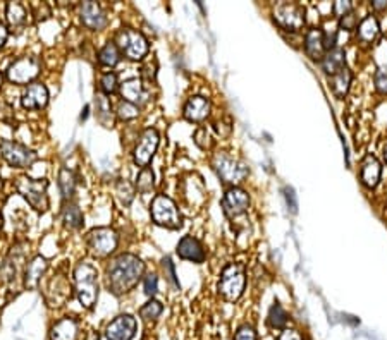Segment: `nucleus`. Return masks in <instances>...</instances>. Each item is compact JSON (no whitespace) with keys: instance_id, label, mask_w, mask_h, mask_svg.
<instances>
[{"instance_id":"nucleus-45","label":"nucleus","mask_w":387,"mask_h":340,"mask_svg":"<svg viewBox=\"0 0 387 340\" xmlns=\"http://www.w3.org/2000/svg\"><path fill=\"white\" fill-rule=\"evenodd\" d=\"M277 340H303V337H301L300 332L295 330V328H284Z\"/></svg>"},{"instance_id":"nucleus-14","label":"nucleus","mask_w":387,"mask_h":340,"mask_svg":"<svg viewBox=\"0 0 387 340\" xmlns=\"http://www.w3.org/2000/svg\"><path fill=\"white\" fill-rule=\"evenodd\" d=\"M138 323L135 316L128 315H119L107 325L105 328V339L107 340H133L136 335Z\"/></svg>"},{"instance_id":"nucleus-24","label":"nucleus","mask_w":387,"mask_h":340,"mask_svg":"<svg viewBox=\"0 0 387 340\" xmlns=\"http://www.w3.org/2000/svg\"><path fill=\"white\" fill-rule=\"evenodd\" d=\"M78 179L76 174L68 167H62L59 170V191H61L62 203H68V201L74 200V193H76Z\"/></svg>"},{"instance_id":"nucleus-13","label":"nucleus","mask_w":387,"mask_h":340,"mask_svg":"<svg viewBox=\"0 0 387 340\" xmlns=\"http://www.w3.org/2000/svg\"><path fill=\"white\" fill-rule=\"evenodd\" d=\"M221 205L226 216L236 219V216L247 213L248 208H250V194L244 191V189L234 186V188H229L228 191H226Z\"/></svg>"},{"instance_id":"nucleus-18","label":"nucleus","mask_w":387,"mask_h":340,"mask_svg":"<svg viewBox=\"0 0 387 340\" xmlns=\"http://www.w3.org/2000/svg\"><path fill=\"white\" fill-rule=\"evenodd\" d=\"M176 253L181 260L193 261V263H196V265L203 263L207 258V253H205V248H203V244L198 241V239L193 237V235H184V237L177 242Z\"/></svg>"},{"instance_id":"nucleus-1","label":"nucleus","mask_w":387,"mask_h":340,"mask_svg":"<svg viewBox=\"0 0 387 340\" xmlns=\"http://www.w3.org/2000/svg\"><path fill=\"white\" fill-rule=\"evenodd\" d=\"M145 275V263L136 255L122 253L105 267V287L114 296L131 293Z\"/></svg>"},{"instance_id":"nucleus-7","label":"nucleus","mask_w":387,"mask_h":340,"mask_svg":"<svg viewBox=\"0 0 387 340\" xmlns=\"http://www.w3.org/2000/svg\"><path fill=\"white\" fill-rule=\"evenodd\" d=\"M114 43L117 45L121 54L133 62L143 61L148 55V50H150L148 40L145 38L143 33L133 28L119 29L117 35H115Z\"/></svg>"},{"instance_id":"nucleus-12","label":"nucleus","mask_w":387,"mask_h":340,"mask_svg":"<svg viewBox=\"0 0 387 340\" xmlns=\"http://www.w3.org/2000/svg\"><path fill=\"white\" fill-rule=\"evenodd\" d=\"M160 145V136L159 131L155 128H147L141 133L140 140H138L135 149H133V162L138 167L145 169V167L150 165L152 158L157 153Z\"/></svg>"},{"instance_id":"nucleus-9","label":"nucleus","mask_w":387,"mask_h":340,"mask_svg":"<svg viewBox=\"0 0 387 340\" xmlns=\"http://www.w3.org/2000/svg\"><path fill=\"white\" fill-rule=\"evenodd\" d=\"M88 251L95 258H109L119 246V235L110 227H95L87 234Z\"/></svg>"},{"instance_id":"nucleus-49","label":"nucleus","mask_w":387,"mask_h":340,"mask_svg":"<svg viewBox=\"0 0 387 340\" xmlns=\"http://www.w3.org/2000/svg\"><path fill=\"white\" fill-rule=\"evenodd\" d=\"M3 80H6V76H3L2 73H0V88H2V84H3Z\"/></svg>"},{"instance_id":"nucleus-44","label":"nucleus","mask_w":387,"mask_h":340,"mask_svg":"<svg viewBox=\"0 0 387 340\" xmlns=\"http://www.w3.org/2000/svg\"><path fill=\"white\" fill-rule=\"evenodd\" d=\"M375 88H377L379 93L387 95V69L377 71V74H375Z\"/></svg>"},{"instance_id":"nucleus-4","label":"nucleus","mask_w":387,"mask_h":340,"mask_svg":"<svg viewBox=\"0 0 387 340\" xmlns=\"http://www.w3.org/2000/svg\"><path fill=\"white\" fill-rule=\"evenodd\" d=\"M150 216L155 226L163 227V229L176 230L181 229L182 216L176 201L166 194H157L150 203Z\"/></svg>"},{"instance_id":"nucleus-32","label":"nucleus","mask_w":387,"mask_h":340,"mask_svg":"<svg viewBox=\"0 0 387 340\" xmlns=\"http://www.w3.org/2000/svg\"><path fill=\"white\" fill-rule=\"evenodd\" d=\"M136 191L140 194H150L155 188V174L150 167H145V169L140 170V174L136 175L135 182Z\"/></svg>"},{"instance_id":"nucleus-43","label":"nucleus","mask_w":387,"mask_h":340,"mask_svg":"<svg viewBox=\"0 0 387 340\" xmlns=\"http://www.w3.org/2000/svg\"><path fill=\"white\" fill-rule=\"evenodd\" d=\"M333 10H334V14H336V16L341 20L342 16H346V14L351 13L353 6H351V2H348V0H337V2H334Z\"/></svg>"},{"instance_id":"nucleus-51","label":"nucleus","mask_w":387,"mask_h":340,"mask_svg":"<svg viewBox=\"0 0 387 340\" xmlns=\"http://www.w3.org/2000/svg\"><path fill=\"white\" fill-rule=\"evenodd\" d=\"M384 156H386V162H387V147L384 148Z\"/></svg>"},{"instance_id":"nucleus-23","label":"nucleus","mask_w":387,"mask_h":340,"mask_svg":"<svg viewBox=\"0 0 387 340\" xmlns=\"http://www.w3.org/2000/svg\"><path fill=\"white\" fill-rule=\"evenodd\" d=\"M305 52L312 61H322L327 54L326 45H323V31L320 28H314L305 36Z\"/></svg>"},{"instance_id":"nucleus-35","label":"nucleus","mask_w":387,"mask_h":340,"mask_svg":"<svg viewBox=\"0 0 387 340\" xmlns=\"http://www.w3.org/2000/svg\"><path fill=\"white\" fill-rule=\"evenodd\" d=\"M95 110H96L95 112L96 119H98L102 124L107 126L105 117H109L110 121H112V114H110V112H112V110H110V102H109V98H107L105 95H102V93L95 96Z\"/></svg>"},{"instance_id":"nucleus-16","label":"nucleus","mask_w":387,"mask_h":340,"mask_svg":"<svg viewBox=\"0 0 387 340\" xmlns=\"http://www.w3.org/2000/svg\"><path fill=\"white\" fill-rule=\"evenodd\" d=\"M48 100H50V93L48 88L40 81L26 86V89L21 95V105L24 110H42L48 105Z\"/></svg>"},{"instance_id":"nucleus-31","label":"nucleus","mask_w":387,"mask_h":340,"mask_svg":"<svg viewBox=\"0 0 387 340\" xmlns=\"http://www.w3.org/2000/svg\"><path fill=\"white\" fill-rule=\"evenodd\" d=\"M115 196H117L119 203L124 205V207H129L136 198L135 184L126 181V179H119L117 184H115Z\"/></svg>"},{"instance_id":"nucleus-28","label":"nucleus","mask_w":387,"mask_h":340,"mask_svg":"<svg viewBox=\"0 0 387 340\" xmlns=\"http://www.w3.org/2000/svg\"><path fill=\"white\" fill-rule=\"evenodd\" d=\"M353 74L348 67L341 69L339 73H336L334 76H330V88H333V93L337 96V98H344L348 95L349 88H351Z\"/></svg>"},{"instance_id":"nucleus-42","label":"nucleus","mask_w":387,"mask_h":340,"mask_svg":"<svg viewBox=\"0 0 387 340\" xmlns=\"http://www.w3.org/2000/svg\"><path fill=\"white\" fill-rule=\"evenodd\" d=\"M339 28L346 29V31H355L358 28V16L353 10L349 14H346V16H342L339 20Z\"/></svg>"},{"instance_id":"nucleus-37","label":"nucleus","mask_w":387,"mask_h":340,"mask_svg":"<svg viewBox=\"0 0 387 340\" xmlns=\"http://www.w3.org/2000/svg\"><path fill=\"white\" fill-rule=\"evenodd\" d=\"M117 89H119V83H117V76H115V73L109 71V73L102 74V77H100V91H102V95L105 96L114 95Z\"/></svg>"},{"instance_id":"nucleus-39","label":"nucleus","mask_w":387,"mask_h":340,"mask_svg":"<svg viewBox=\"0 0 387 340\" xmlns=\"http://www.w3.org/2000/svg\"><path fill=\"white\" fill-rule=\"evenodd\" d=\"M162 263H163V272H166V276H167V280H169V283L174 287V289L180 290L181 289L180 280H177L176 270H174V265H173V261H170V258L169 256L163 258Z\"/></svg>"},{"instance_id":"nucleus-19","label":"nucleus","mask_w":387,"mask_h":340,"mask_svg":"<svg viewBox=\"0 0 387 340\" xmlns=\"http://www.w3.org/2000/svg\"><path fill=\"white\" fill-rule=\"evenodd\" d=\"M382 175V165L377 160V156L367 155L363 158L362 167H360V179H362V184L367 186L368 189L377 188V184L381 182Z\"/></svg>"},{"instance_id":"nucleus-20","label":"nucleus","mask_w":387,"mask_h":340,"mask_svg":"<svg viewBox=\"0 0 387 340\" xmlns=\"http://www.w3.org/2000/svg\"><path fill=\"white\" fill-rule=\"evenodd\" d=\"M48 337L50 340H78L80 337V323L71 316L61 318L52 325Z\"/></svg>"},{"instance_id":"nucleus-21","label":"nucleus","mask_w":387,"mask_h":340,"mask_svg":"<svg viewBox=\"0 0 387 340\" xmlns=\"http://www.w3.org/2000/svg\"><path fill=\"white\" fill-rule=\"evenodd\" d=\"M48 270V260L43 256H35L24 270V287L26 289H36L42 282V276Z\"/></svg>"},{"instance_id":"nucleus-50","label":"nucleus","mask_w":387,"mask_h":340,"mask_svg":"<svg viewBox=\"0 0 387 340\" xmlns=\"http://www.w3.org/2000/svg\"><path fill=\"white\" fill-rule=\"evenodd\" d=\"M2 226H3V219H2V213H0V230H2Z\"/></svg>"},{"instance_id":"nucleus-36","label":"nucleus","mask_w":387,"mask_h":340,"mask_svg":"<svg viewBox=\"0 0 387 340\" xmlns=\"http://www.w3.org/2000/svg\"><path fill=\"white\" fill-rule=\"evenodd\" d=\"M115 115H117V117L124 122L133 121V119H136L138 115H140V107L121 100V102L117 103V108H115Z\"/></svg>"},{"instance_id":"nucleus-40","label":"nucleus","mask_w":387,"mask_h":340,"mask_svg":"<svg viewBox=\"0 0 387 340\" xmlns=\"http://www.w3.org/2000/svg\"><path fill=\"white\" fill-rule=\"evenodd\" d=\"M143 289H145V294H147L148 297L154 299L155 294L159 293V279H157V275H155V274H148L147 276H145Z\"/></svg>"},{"instance_id":"nucleus-3","label":"nucleus","mask_w":387,"mask_h":340,"mask_svg":"<svg viewBox=\"0 0 387 340\" xmlns=\"http://www.w3.org/2000/svg\"><path fill=\"white\" fill-rule=\"evenodd\" d=\"M17 194L38 213H45L50 207L48 201V181L47 179H33L28 175H21L14 182Z\"/></svg>"},{"instance_id":"nucleus-26","label":"nucleus","mask_w":387,"mask_h":340,"mask_svg":"<svg viewBox=\"0 0 387 340\" xmlns=\"http://www.w3.org/2000/svg\"><path fill=\"white\" fill-rule=\"evenodd\" d=\"M61 216H62V222H64L66 229H71V230L81 229V227H83V223H85L83 212H81V208L78 207L74 201L62 203Z\"/></svg>"},{"instance_id":"nucleus-30","label":"nucleus","mask_w":387,"mask_h":340,"mask_svg":"<svg viewBox=\"0 0 387 340\" xmlns=\"http://www.w3.org/2000/svg\"><path fill=\"white\" fill-rule=\"evenodd\" d=\"M121 50L117 48V45L114 42H107L103 45L102 48L98 50V55H96V59H98V64L102 67H109V69H112L121 62Z\"/></svg>"},{"instance_id":"nucleus-6","label":"nucleus","mask_w":387,"mask_h":340,"mask_svg":"<svg viewBox=\"0 0 387 340\" xmlns=\"http://www.w3.org/2000/svg\"><path fill=\"white\" fill-rule=\"evenodd\" d=\"M212 165H214V170L217 172L219 179L222 182H226V184H231V188L241 184L248 177V174H250V169H248L247 163L241 162L240 158H236V156L229 155L226 151L217 153L214 156Z\"/></svg>"},{"instance_id":"nucleus-52","label":"nucleus","mask_w":387,"mask_h":340,"mask_svg":"<svg viewBox=\"0 0 387 340\" xmlns=\"http://www.w3.org/2000/svg\"><path fill=\"white\" fill-rule=\"evenodd\" d=\"M0 191H2V177H0Z\"/></svg>"},{"instance_id":"nucleus-27","label":"nucleus","mask_w":387,"mask_h":340,"mask_svg":"<svg viewBox=\"0 0 387 340\" xmlns=\"http://www.w3.org/2000/svg\"><path fill=\"white\" fill-rule=\"evenodd\" d=\"M346 67V54L342 48H333L327 52L322 59V69L326 71L327 76H334Z\"/></svg>"},{"instance_id":"nucleus-46","label":"nucleus","mask_w":387,"mask_h":340,"mask_svg":"<svg viewBox=\"0 0 387 340\" xmlns=\"http://www.w3.org/2000/svg\"><path fill=\"white\" fill-rule=\"evenodd\" d=\"M7 38H9V28H7L6 24H2V22H0V50H2L3 45H6Z\"/></svg>"},{"instance_id":"nucleus-17","label":"nucleus","mask_w":387,"mask_h":340,"mask_svg":"<svg viewBox=\"0 0 387 340\" xmlns=\"http://www.w3.org/2000/svg\"><path fill=\"white\" fill-rule=\"evenodd\" d=\"M210 100L202 95H193L189 96L188 102L182 107V117L188 122H196L198 124V122H203L210 115Z\"/></svg>"},{"instance_id":"nucleus-47","label":"nucleus","mask_w":387,"mask_h":340,"mask_svg":"<svg viewBox=\"0 0 387 340\" xmlns=\"http://www.w3.org/2000/svg\"><path fill=\"white\" fill-rule=\"evenodd\" d=\"M372 9L377 10V13H387V2H384V0H375V2H372Z\"/></svg>"},{"instance_id":"nucleus-41","label":"nucleus","mask_w":387,"mask_h":340,"mask_svg":"<svg viewBox=\"0 0 387 340\" xmlns=\"http://www.w3.org/2000/svg\"><path fill=\"white\" fill-rule=\"evenodd\" d=\"M234 340H256V332L251 325L244 323L234 334Z\"/></svg>"},{"instance_id":"nucleus-15","label":"nucleus","mask_w":387,"mask_h":340,"mask_svg":"<svg viewBox=\"0 0 387 340\" xmlns=\"http://www.w3.org/2000/svg\"><path fill=\"white\" fill-rule=\"evenodd\" d=\"M80 20L83 22L85 28L92 29V31H102L109 24V20H107V14L102 9V6L92 2V0L80 3Z\"/></svg>"},{"instance_id":"nucleus-22","label":"nucleus","mask_w":387,"mask_h":340,"mask_svg":"<svg viewBox=\"0 0 387 340\" xmlns=\"http://www.w3.org/2000/svg\"><path fill=\"white\" fill-rule=\"evenodd\" d=\"M119 91H121L122 100L133 103V105H141L147 100V91H145L143 81L138 80V77H131V80L121 83Z\"/></svg>"},{"instance_id":"nucleus-8","label":"nucleus","mask_w":387,"mask_h":340,"mask_svg":"<svg viewBox=\"0 0 387 340\" xmlns=\"http://www.w3.org/2000/svg\"><path fill=\"white\" fill-rule=\"evenodd\" d=\"M42 73V61L35 55H24L10 62L6 69V80L17 86H28L35 83Z\"/></svg>"},{"instance_id":"nucleus-5","label":"nucleus","mask_w":387,"mask_h":340,"mask_svg":"<svg viewBox=\"0 0 387 340\" xmlns=\"http://www.w3.org/2000/svg\"><path fill=\"white\" fill-rule=\"evenodd\" d=\"M247 287V272L241 263H229L222 270L221 280H219V294L228 302H236L243 296Z\"/></svg>"},{"instance_id":"nucleus-34","label":"nucleus","mask_w":387,"mask_h":340,"mask_svg":"<svg viewBox=\"0 0 387 340\" xmlns=\"http://www.w3.org/2000/svg\"><path fill=\"white\" fill-rule=\"evenodd\" d=\"M288 320L289 316L286 313V309L279 302H274L272 308L269 309V318H267L270 328H274V330H284L286 325H288Z\"/></svg>"},{"instance_id":"nucleus-29","label":"nucleus","mask_w":387,"mask_h":340,"mask_svg":"<svg viewBox=\"0 0 387 340\" xmlns=\"http://www.w3.org/2000/svg\"><path fill=\"white\" fill-rule=\"evenodd\" d=\"M6 20L10 29H17L24 26L26 20H28L26 7L21 2H9L6 6Z\"/></svg>"},{"instance_id":"nucleus-25","label":"nucleus","mask_w":387,"mask_h":340,"mask_svg":"<svg viewBox=\"0 0 387 340\" xmlns=\"http://www.w3.org/2000/svg\"><path fill=\"white\" fill-rule=\"evenodd\" d=\"M381 31V26H379L377 17L368 14L362 21L358 22V28H356V40H360L362 43H372L379 36Z\"/></svg>"},{"instance_id":"nucleus-38","label":"nucleus","mask_w":387,"mask_h":340,"mask_svg":"<svg viewBox=\"0 0 387 340\" xmlns=\"http://www.w3.org/2000/svg\"><path fill=\"white\" fill-rule=\"evenodd\" d=\"M193 140H195V145L200 149H203V151H207V149H210L214 147V138H212L210 131L207 128H198L195 131V134H193Z\"/></svg>"},{"instance_id":"nucleus-48","label":"nucleus","mask_w":387,"mask_h":340,"mask_svg":"<svg viewBox=\"0 0 387 340\" xmlns=\"http://www.w3.org/2000/svg\"><path fill=\"white\" fill-rule=\"evenodd\" d=\"M88 110H90V105H87V107H85L83 114H81V121H85V119H87V117H88Z\"/></svg>"},{"instance_id":"nucleus-2","label":"nucleus","mask_w":387,"mask_h":340,"mask_svg":"<svg viewBox=\"0 0 387 340\" xmlns=\"http://www.w3.org/2000/svg\"><path fill=\"white\" fill-rule=\"evenodd\" d=\"M74 294L85 309L95 308L100 294L98 270L92 261H80L73 272Z\"/></svg>"},{"instance_id":"nucleus-11","label":"nucleus","mask_w":387,"mask_h":340,"mask_svg":"<svg viewBox=\"0 0 387 340\" xmlns=\"http://www.w3.org/2000/svg\"><path fill=\"white\" fill-rule=\"evenodd\" d=\"M274 21L286 31H300L307 22L303 6L296 2H279L272 10Z\"/></svg>"},{"instance_id":"nucleus-33","label":"nucleus","mask_w":387,"mask_h":340,"mask_svg":"<svg viewBox=\"0 0 387 340\" xmlns=\"http://www.w3.org/2000/svg\"><path fill=\"white\" fill-rule=\"evenodd\" d=\"M162 311H163L162 302L157 301V299H150V301L145 302V304L141 306L138 315H140V318L143 320L145 323H154V321H157L159 316L162 315Z\"/></svg>"},{"instance_id":"nucleus-10","label":"nucleus","mask_w":387,"mask_h":340,"mask_svg":"<svg viewBox=\"0 0 387 340\" xmlns=\"http://www.w3.org/2000/svg\"><path fill=\"white\" fill-rule=\"evenodd\" d=\"M0 155L13 169H28L38 160V153L17 141L0 140Z\"/></svg>"}]
</instances>
